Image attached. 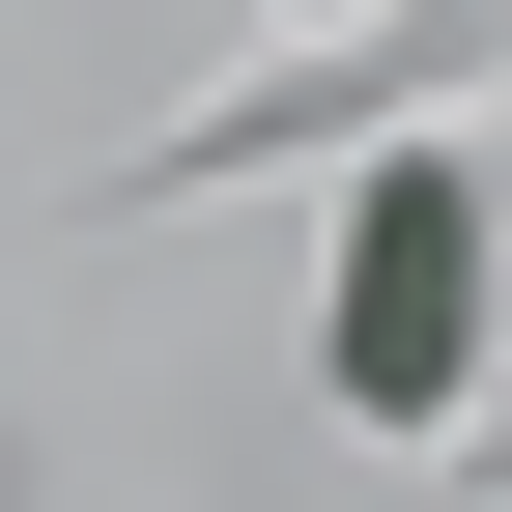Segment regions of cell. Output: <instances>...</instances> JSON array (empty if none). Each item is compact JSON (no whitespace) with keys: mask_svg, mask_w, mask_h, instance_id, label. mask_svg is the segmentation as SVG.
I'll use <instances>...</instances> for the list:
<instances>
[{"mask_svg":"<svg viewBox=\"0 0 512 512\" xmlns=\"http://www.w3.org/2000/svg\"><path fill=\"white\" fill-rule=\"evenodd\" d=\"M484 285H512V200H484L456 143H399V171L342 200V313H313V399L427 456V427L484 399Z\"/></svg>","mask_w":512,"mask_h":512,"instance_id":"6da1fadb","label":"cell"}]
</instances>
